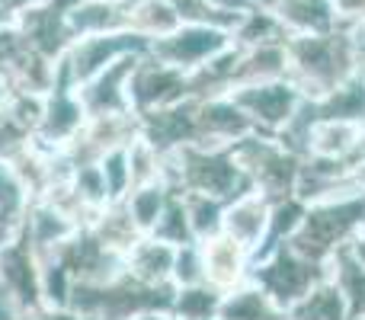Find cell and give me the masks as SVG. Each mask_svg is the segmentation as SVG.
<instances>
[{"mask_svg": "<svg viewBox=\"0 0 365 320\" xmlns=\"http://www.w3.org/2000/svg\"><path fill=\"white\" fill-rule=\"evenodd\" d=\"M100 173L103 182H106L109 202H122L128 192H132V167H128V145L122 148H109V151L100 154Z\"/></svg>", "mask_w": 365, "mask_h": 320, "instance_id": "obj_29", "label": "cell"}, {"mask_svg": "<svg viewBox=\"0 0 365 320\" xmlns=\"http://www.w3.org/2000/svg\"><path fill=\"white\" fill-rule=\"evenodd\" d=\"M6 100H10V81H6V74L0 71V113H4Z\"/></svg>", "mask_w": 365, "mask_h": 320, "instance_id": "obj_36", "label": "cell"}, {"mask_svg": "<svg viewBox=\"0 0 365 320\" xmlns=\"http://www.w3.org/2000/svg\"><path fill=\"white\" fill-rule=\"evenodd\" d=\"M234 158L240 160L250 186L259 189L269 202H279L295 192L298 173H302L304 163L302 154L292 151L279 135H263V132L240 138L234 145Z\"/></svg>", "mask_w": 365, "mask_h": 320, "instance_id": "obj_3", "label": "cell"}, {"mask_svg": "<svg viewBox=\"0 0 365 320\" xmlns=\"http://www.w3.org/2000/svg\"><path fill=\"white\" fill-rule=\"evenodd\" d=\"M113 4H125V0H113Z\"/></svg>", "mask_w": 365, "mask_h": 320, "instance_id": "obj_41", "label": "cell"}, {"mask_svg": "<svg viewBox=\"0 0 365 320\" xmlns=\"http://www.w3.org/2000/svg\"><path fill=\"white\" fill-rule=\"evenodd\" d=\"M234 45V32L225 29V26H212V23H180L170 36L154 38L148 45L158 61L170 64V68H180L186 74L205 68L212 58H218L225 48Z\"/></svg>", "mask_w": 365, "mask_h": 320, "instance_id": "obj_6", "label": "cell"}, {"mask_svg": "<svg viewBox=\"0 0 365 320\" xmlns=\"http://www.w3.org/2000/svg\"><path fill=\"white\" fill-rule=\"evenodd\" d=\"M154 237L167 240L173 247H182V244H192L195 234L189 227V215H186V202H182V192H173L170 202H167L164 215H160L158 227H154Z\"/></svg>", "mask_w": 365, "mask_h": 320, "instance_id": "obj_30", "label": "cell"}, {"mask_svg": "<svg viewBox=\"0 0 365 320\" xmlns=\"http://www.w3.org/2000/svg\"><path fill=\"white\" fill-rule=\"evenodd\" d=\"M182 202H186L189 227H192L195 240H208L215 234H221L225 199H215V195H205V192H182Z\"/></svg>", "mask_w": 365, "mask_h": 320, "instance_id": "obj_28", "label": "cell"}, {"mask_svg": "<svg viewBox=\"0 0 365 320\" xmlns=\"http://www.w3.org/2000/svg\"><path fill=\"white\" fill-rule=\"evenodd\" d=\"M83 227V221L74 212H68L64 205H58L48 195H36L26 208L23 221H19V231L29 240V247L36 250V257H48L58 253L68 240L77 237V231Z\"/></svg>", "mask_w": 365, "mask_h": 320, "instance_id": "obj_11", "label": "cell"}, {"mask_svg": "<svg viewBox=\"0 0 365 320\" xmlns=\"http://www.w3.org/2000/svg\"><path fill=\"white\" fill-rule=\"evenodd\" d=\"M83 125H87V113H83V103L77 96V87L71 81L68 64H64V55H61L58 58L55 83L45 93L42 119H38L36 132H32V141L42 151H68L81 138Z\"/></svg>", "mask_w": 365, "mask_h": 320, "instance_id": "obj_4", "label": "cell"}, {"mask_svg": "<svg viewBox=\"0 0 365 320\" xmlns=\"http://www.w3.org/2000/svg\"><path fill=\"white\" fill-rule=\"evenodd\" d=\"M170 195H173V189L167 186V182H145V186H135L122 202H125L132 221L138 224V231L154 234V227H158V221H160V215H164Z\"/></svg>", "mask_w": 365, "mask_h": 320, "instance_id": "obj_23", "label": "cell"}, {"mask_svg": "<svg viewBox=\"0 0 365 320\" xmlns=\"http://www.w3.org/2000/svg\"><path fill=\"white\" fill-rule=\"evenodd\" d=\"M0 320H26V308L10 291V285L0 279Z\"/></svg>", "mask_w": 365, "mask_h": 320, "instance_id": "obj_33", "label": "cell"}, {"mask_svg": "<svg viewBox=\"0 0 365 320\" xmlns=\"http://www.w3.org/2000/svg\"><path fill=\"white\" fill-rule=\"evenodd\" d=\"M212 10H218V13H231V16H240V13H247V10H253V0H205Z\"/></svg>", "mask_w": 365, "mask_h": 320, "instance_id": "obj_35", "label": "cell"}, {"mask_svg": "<svg viewBox=\"0 0 365 320\" xmlns=\"http://www.w3.org/2000/svg\"><path fill=\"white\" fill-rule=\"evenodd\" d=\"M279 77H289V38L285 42L250 45V48L240 45V64H237L234 87H240V83H259V81H279Z\"/></svg>", "mask_w": 365, "mask_h": 320, "instance_id": "obj_20", "label": "cell"}, {"mask_svg": "<svg viewBox=\"0 0 365 320\" xmlns=\"http://www.w3.org/2000/svg\"><path fill=\"white\" fill-rule=\"evenodd\" d=\"M221 320H282L285 311L279 308V301L263 289L259 282L247 279V282L234 285L221 295Z\"/></svg>", "mask_w": 365, "mask_h": 320, "instance_id": "obj_19", "label": "cell"}, {"mask_svg": "<svg viewBox=\"0 0 365 320\" xmlns=\"http://www.w3.org/2000/svg\"><path fill=\"white\" fill-rule=\"evenodd\" d=\"M132 320H173V314L170 311H145V314H138Z\"/></svg>", "mask_w": 365, "mask_h": 320, "instance_id": "obj_37", "label": "cell"}, {"mask_svg": "<svg viewBox=\"0 0 365 320\" xmlns=\"http://www.w3.org/2000/svg\"><path fill=\"white\" fill-rule=\"evenodd\" d=\"M336 6V16H340V26H356L365 23V0H330Z\"/></svg>", "mask_w": 365, "mask_h": 320, "instance_id": "obj_32", "label": "cell"}, {"mask_svg": "<svg viewBox=\"0 0 365 320\" xmlns=\"http://www.w3.org/2000/svg\"><path fill=\"white\" fill-rule=\"evenodd\" d=\"M199 244H202V257H205V282L208 285L227 291V289H234V285L250 279L253 253L247 250L244 244L227 237L225 231L208 237V240H199Z\"/></svg>", "mask_w": 365, "mask_h": 320, "instance_id": "obj_14", "label": "cell"}, {"mask_svg": "<svg viewBox=\"0 0 365 320\" xmlns=\"http://www.w3.org/2000/svg\"><path fill=\"white\" fill-rule=\"evenodd\" d=\"M71 291H74V276L68 263L58 253L38 257V301L42 308H68Z\"/></svg>", "mask_w": 365, "mask_h": 320, "instance_id": "obj_26", "label": "cell"}, {"mask_svg": "<svg viewBox=\"0 0 365 320\" xmlns=\"http://www.w3.org/2000/svg\"><path fill=\"white\" fill-rule=\"evenodd\" d=\"M227 93L240 103V109L250 115L253 128L263 135H282L285 128H289V122L295 119L298 106H302V100H304V93L295 87L292 77L240 83V87L227 90Z\"/></svg>", "mask_w": 365, "mask_h": 320, "instance_id": "obj_7", "label": "cell"}, {"mask_svg": "<svg viewBox=\"0 0 365 320\" xmlns=\"http://www.w3.org/2000/svg\"><path fill=\"white\" fill-rule=\"evenodd\" d=\"M128 93H132V109L141 115V113L173 106V103H182L186 96H192V90H189L186 71L170 68V64L158 61L151 51H145L138 58V64H135Z\"/></svg>", "mask_w": 365, "mask_h": 320, "instance_id": "obj_9", "label": "cell"}, {"mask_svg": "<svg viewBox=\"0 0 365 320\" xmlns=\"http://www.w3.org/2000/svg\"><path fill=\"white\" fill-rule=\"evenodd\" d=\"M6 231H10V227H6V224H4V221H0V234H6Z\"/></svg>", "mask_w": 365, "mask_h": 320, "instance_id": "obj_39", "label": "cell"}, {"mask_svg": "<svg viewBox=\"0 0 365 320\" xmlns=\"http://www.w3.org/2000/svg\"><path fill=\"white\" fill-rule=\"evenodd\" d=\"M148 45L151 42L145 36H138L135 29L103 32V36H81V38H71L68 51H64V64H68V74L74 81V87H81L90 77L100 74L103 68L119 61L122 55L148 51Z\"/></svg>", "mask_w": 365, "mask_h": 320, "instance_id": "obj_8", "label": "cell"}, {"mask_svg": "<svg viewBox=\"0 0 365 320\" xmlns=\"http://www.w3.org/2000/svg\"><path fill=\"white\" fill-rule=\"evenodd\" d=\"M324 276H327V266L295 253L289 244L272 250L263 259H253V269H250V279L263 285L279 301L282 311H289L298 298L308 295Z\"/></svg>", "mask_w": 365, "mask_h": 320, "instance_id": "obj_5", "label": "cell"}, {"mask_svg": "<svg viewBox=\"0 0 365 320\" xmlns=\"http://www.w3.org/2000/svg\"><path fill=\"white\" fill-rule=\"evenodd\" d=\"M0 240H4V234H0Z\"/></svg>", "mask_w": 365, "mask_h": 320, "instance_id": "obj_43", "label": "cell"}, {"mask_svg": "<svg viewBox=\"0 0 365 320\" xmlns=\"http://www.w3.org/2000/svg\"><path fill=\"white\" fill-rule=\"evenodd\" d=\"M132 29V0L113 4V0H77L68 10V32L71 38L81 36H103V32Z\"/></svg>", "mask_w": 365, "mask_h": 320, "instance_id": "obj_16", "label": "cell"}, {"mask_svg": "<svg viewBox=\"0 0 365 320\" xmlns=\"http://www.w3.org/2000/svg\"><path fill=\"white\" fill-rule=\"evenodd\" d=\"M272 13L289 36H321L340 29V16L330 0H272Z\"/></svg>", "mask_w": 365, "mask_h": 320, "instance_id": "obj_18", "label": "cell"}, {"mask_svg": "<svg viewBox=\"0 0 365 320\" xmlns=\"http://www.w3.org/2000/svg\"><path fill=\"white\" fill-rule=\"evenodd\" d=\"M212 320H221V317H212Z\"/></svg>", "mask_w": 365, "mask_h": 320, "instance_id": "obj_42", "label": "cell"}, {"mask_svg": "<svg viewBox=\"0 0 365 320\" xmlns=\"http://www.w3.org/2000/svg\"><path fill=\"white\" fill-rule=\"evenodd\" d=\"M180 23L182 16L170 0H132V29L148 42L170 36Z\"/></svg>", "mask_w": 365, "mask_h": 320, "instance_id": "obj_25", "label": "cell"}, {"mask_svg": "<svg viewBox=\"0 0 365 320\" xmlns=\"http://www.w3.org/2000/svg\"><path fill=\"white\" fill-rule=\"evenodd\" d=\"M285 317H292V320H349V308H346V301H343L340 289L334 285V279L324 276L308 295L298 298V301L285 311Z\"/></svg>", "mask_w": 365, "mask_h": 320, "instance_id": "obj_22", "label": "cell"}, {"mask_svg": "<svg viewBox=\"0 0 365 320\" xmlns=\"http://www.w3.org/2000/svg\"><path fill=\"white\" fill-rule=\"evenodd\" d=\"M269 212H272V202L259 189L250 186L240 195L225 202V224H221V231L227 237H234L237 244H244L250 253H257L266 237V227H269Z\"/></svg>", "mask_w": 365, "mask_h": 320, "instance_id": "obj_13", "label": "cell"}, {"mask_svg": "<svg viewBox=\"0 0 365 320\" xmlns=\"http://www.w3.org/2000/svg\"><path fill=\"white\" fill-rule=\"evenodd\" d=\"M29 202H32V192L23 182V176L16 173V167H13L10 160L0 158V221H4L10 231L19 227Z\"/></svg>", "mask_w": 365, "mask_h": 320, "instance_id": "obj_27", "label": "cell"}, {"mask_svg": "<svg viewBox=\"0 0 365 320\" xmlns=\"http://www.w3.org/2000/svg\"><path fill=\"white\" fill-rule=\"evenodd\" d=\"M199 282H205V257H202V244L192 240V244L177 247V257H173V289L199 285Z\"/></svg>", "mask_w": 365, "mask_h": 320, "instance_id": "obj_31", "label": "cell"}, {"mask_svg": "<svg viewBox=\"0 0 365 320\" xmlns=\"http://www.w3.org/2000/svg\"><path fill=\"white\" fill-rule=\"evenodd\" d=\"M145 51H132V55H122L119 61H113L109 68H103L96 77H90L87 83L77 87V96L83 103V113L87 119L96 115H125L135 113L132 109V93H128V83H132L135 64Z\"/></svg>", "mask_w": 365, "mask_h": 320, "instance_id": "obj_10", "label": "cell"}, {"mask_svg": "<svg viewBox=\"0 0 365 320\" xmlns=\"http://www.w3.org/2000/svg\"><path fill=\"white\" fill-rule=\"evenodd\" d=\"M195 122H199V145L234 148L240 138L257 132L250 115L231 93L195 96Z\"/></svg>", "mask_w": 365, "mask_h": 320, "instance_id": "obj_12", "label": "cell"}, {"mask_svg": "<svg viewBox=\"0 0 365 320\" xmlns=\"http://www.w3.org/2000/svg\"><path fill=\"white\" fill-rule=\"evenodd\" d=\"M365 227V192L353 189V192L330 195L321 202H308V212L302 218V227L289 247L302 257L324 263L334 257L340 247L359 244V234Z\"/></svg>", "mask_w": 365, "mask_h": 320, "instance_id": "obj_2", "label": "cell"}, {"mask_svg": "<svg viewBox=\"0 0 365 320\" xmlns=\"http://www.w3.org/2000/svg\"><path fill=\"white\" fill-rule=\"evenodd\" d=\"M221 295H225V291L208 282L182 285V289H173L170 314H173V320H212V317H218V311H221Z\"/></svg>", "mask_w": 365, "mask_h": 320, "instance_id": "obj_24", "label": "cell"}, {"mask_svg": "<svg viewBox=\"0 0 365 320\" xmlns=\"http://www.w3.org/2000/svg\"><path fill=\"white\" fill-rule=\"evenodd\" d=\"M173 257H177V247L167 244V240L154 237V234H141L125 253H122V263L125 272L141 285H173Z\"/></svg>", "mask_w": 365, "mask_h": 320, "instance_id": "obj_15", "label": "cell"}, {"mask_svg": "<svg viewBox=\"0 0 365 320\" xmlns=\"http://www.w3.org/2000/svg\"><path fill=\"white\" fill-rule=\"evenodd\" d=\"M26 320H93V317L81 314V311H74L68 304V308H36L26 314Z\"/></svg>", "mask_w": 365, "mask_h": 320, "instance_id": "obj_34", "label": "cell"}, {"mask_svg": "<svg viewBox=\"0 0 365 320\" xmlns=\"http://www.w3.org/2000/svg\"><path fill=\"white\" fill-rule=\"evenodd\" d=\"M257 6H272V0H253Z\"/></svg>", "mask_w": 365, "mask_h": 320, "instance_id": "obj_38", "label": "cell"}, {"mask_svg": "<svg viewBox=\"0 0 365 320\" xmlns=\"http://www.w3.org/2000/svg\"><path fill=\"white\" fill-rule=\"evenodd\" d=\"M359 74H362V81H365V68H359Z\"/></svg>", "mask_w": 365, "mask_h": 320, "instance_id": "obj_40", "label": "cell"}, {"mask_svg": "<svg viewBox=\"0 0 365 320\" xmlns=\"http://www.w3.org/2000/svg\"><path fill=\"white\" fill-rule=\"evenodd\" d=\"M317 119H336V122H353V125L365 128V81L356 71L349 81H343L336 90L327 96L314 100Z\"/></svg>", "mask_w": 365, "mask_h": 320, "instance_id": "obj_21", "label": "cell"}, {"mask_svg": "<svg viewBox=\"0 0 365 320\" xmlns=\"http://www.w3.org/2000/svg\"><path fill=\"white\" fill-rule=\"evenodd\" d=\"M359 71L346 26L321 36H289V77L308 100H321Z\"/></svg>", "mask_w": 365, "mask_h": 320, "instance_id": "obj_1", "label": "cell"}, {"mask_svg": "<svg viewBox=\"0 0 365 320\" xmlns=\"http://www.w3.org/2000/svg\"><path fill=\"white\" fill-rule=\"evenodd\" d=\"M327 276L340 289L349 308V320H365V250L359 244H346L327 259Z\"/></svg>", "mask_w": 365, "mask_h": 320, "instance_id": "obj_17", "label": "cell"}]
</instances>
